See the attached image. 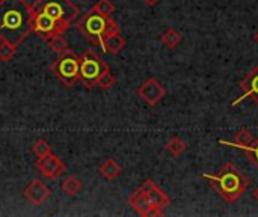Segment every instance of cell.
<instances>
[{
  "label": "cell",
  "mask_w": 258,
  "mask_h": 217,
  "mask_svg": "<svg viewBox=\"0 0 258 217\" xmlns=\"http://www.w3.org/2000/svg\"><path fill=\"white\" fill-rule=\"evenodd\" d=\"M254 136L251 134V131L248 128H240L236 134V140L234 142H224V140H219L221 145H227V147H237V148H245V147H249L252 145L254 142Z\"/></svg>",
  "instance_id": "14"
},
{
  "label": "cell",
  "mask_w": 258,
  "mask_h": 217,
  "mask_svg": "<svg viewBox=\"0 0 258 217\" xmlns=\"http://www.w3.org/2000/svg\"><path fill=\"white\" fill-rule=\"evenodd\" d=\"M77 27L85 35V38L98 45L101 44L104 36L119 32V26L115 20H112V17L101 15L94 8L80 15V18L77 20Z\"/></svg>",
  "instance_id": "4"
},
{
  "label": "cell",
  "mask_w": 258,
  "mask_h": 217,
  "mask_svg": "<svg viewBox=\"0 0 258 217\" xmlns=\"http://www.w3.org/2000/svg\"><path fill=\"white\" fill-rule=\"evenodd\" d=\"M145 196H147L148 202H150L153 207L165 208V207H168V205L171 204V198H169L160 187H157L156 184L151 187V190H150Z\"/></svg>",
  "instance_id": "13"
},
{
  "label": "cell",
  "mask_w": 258,
  "mask_h": 217,
  "mask_svg": "<svg viewBox=\"0 0 258 217\" xmlns=\"http://www.w3.org/2000/svg\"><path fill=\"white\" fill-rule=\"evenodd\" d=\"M23 195H24V198L30 204H33V205H42L51 196V190L47 187V184L42 180H33L24 189Z\"/></svg>",
  "instance_id": "9"
},
{
  "label": "cell",
  "mask_w": 258,
  "mask_h": 217,
  "mask_svg": "<svg viewBox=\"0 0 258 217\" xmlns=\"http://www.w3.org/2000/svg\"><path fill=\"white\" fill-rule=\"evenodd\" d=\"M138 95L150 106H156L157 103H160L165 95H166V89L165 86L157 82L156 79H148L147 82H144L139 89H138Z\"/></svg>",
  "instance_id": "8"
},
{
  "label": "cell",
  "mask_w": 258,
  "mask_h": 217,
  "mask_svg": "<svg viewBox=\"0 0 258 217\" xmlns=\"http://www.w3.org/2000/svg\"><path fill=\"white\" fill-rule=\"evenodd\" d=\"M50 69L67 88H73L80 79V57L68 48L57 56L50 65Z\"/></svg>",
  "instance_id": "5"
},
{
  "label": "cell",
  "mask_w": 258,
  "mask_h": 217,
  "mask_svg": "<svg viewBox=\"0 0 258 217\" xmlns=\"http://www.w3.org/2000/svg\"><path fill=\"white\" fill-rule=\"evenodd\" d=\"M165 148H166V151H168L171 156H174V157H178V156H181V154L186 151L187 145H186V142H184L181 137H178V136H174L171 140H168V142H166Z\"/></svg>",
  "instance_id": "17"
},
{
  "label": "cell",
  "mask_w": 258,
  "mask_h": 217,
  "mask_svg": "<svg viewBox=\"0 0 258 217\" xmlns=\"http://www.w3.org/2000/svg\"><path fill=\"white\" fill-rule=\"evenodd\" d=\"M181 39H183L181 33H180L178 30H175V29H168L165 33L160 35L162 44H163L165 47H168V48H175V47L181 42Z\"/></svg>",
  "instance_id": "16"
},
{
  "label": "cell",
  "mask_w": 258,
  "mask_h": 217,
  "mask_svg": "<svg viewBox=\"0 0 258 217\" xmlns=\"http://www.w3.org/2000/svg\"><path fill=\"white\" fill-rule=\"evenodd\" d=\"M92 8L97 12H100L101 15H106V17H110L115 12V9H116L115 3L112 0H98Z\"/></svg>",
  "instance_id": "22"
},
{
  "label": "cell",
  "mask_w": 258,
  "mask_h": 217,
  "mask_svg": "<svg viewBox=\"0 0 258 217\" xmlns=\"http://www.w3.org/2000/svg\"><path fill=\"white\" fill-rule=\"evenodd\" d=\"M128 205H130L138 214H141V216L144 217L150 216V211H151V208H153V205L148 202L147 196H145L139 189H136V190L128 196Z\"/></svg>",
  "instance_id": "12"
},
{
  "label": "cell",
  "mask_w": 258,
  "mask_h": 217,
  "mask_svg": "<svg viewBox=\"0 0 258 217\" xmlns=\"http://www.w3.org/2000/svg\"><path fill=\"white\" fill-rule=\"evenodd\" d=\"M125 38L121 35V32L113 33V35H107L103 38L100 47L104 53H110V54H118L124 50L125 47Z\"/></svg>",
  "instance_id": "11"
},
{
  "label": "cell",
  "mask_w": 258,
  "mask_h": 217,
  "mask_svg": "<svg viewBox=\"0 0 258 217\" xmlns=\"http://www.w3.org/2000/svg\"><path fill=\"white\" fill-rule=\"evenodd\" d=\"M32 153H33L38 159H41V157H45V156L51 154L53 151H51V147H50L45 140L39 139V140H36V142L32 145Z\"/></svg>",
  "instance_id": "23"
},
{
  "label": "cell",
  "mask_w": 258,
  "mask_h": 217,
  "mask_svg": "<svg viewBox=\"0 0 258 217\" xmlns=\"http://www.w3.org/2000/svg\"><path fill=\"white\" fill-rule=\"evenodd\" d=\"M48 45H50V48H51L57 56L68 50V42H67V39L63 38V35H56V36H53V38L48 41Z\"/></svg>",
  "instance_id": "20"
},
{
  "label": "cell",
  "mask_w": 258,
  "mask_h": 217,
  "mask_svg": "<svg viewBox=\"0 0 258 217\" xmlns=\"http://www.w3.org/2000/svg\"><path fill=\"white\" fill-rule=\"evenodd\" d=\"M246 154H249V157H251V162L255 165L258 168V139L257 140H254L252 142V145H249V147H245V148H242Z\"/></svg>",
  "instance_id": "24"
},
{
  "label": "cell",
  "mask_w": 258,
  "mask_h": 217,
  "mask_svg": "<svg viewBox=\"0 0 258 217\" xmlns=\"http://www.w3.org/2000/svg\"><path fill=\"white\" fill-rule=\"evenodd\" d=\"M62 190L68 195V196H76L80 190H82V181L77 178V177H67L63 181H62Z\"/></svg>",
  "instance_id": "18"
},
{
  "label": "cell",
  "mask_w": 258,
  "mask_h": 217,
  "mask_svg": "<svg viewBox=\"0 0 258 217\" xmlns=\"http://www.w3.org/2000/svg\"><path fill=\"white\" fill-rule=\"evenodd\" d=\"M107 62H104L95 51L89 50L80 57V82L86 89H94L98 83L100 74L103 73Z\"/></svg>",
  "instance_id": "6"
},
{
  "label": "cell",
  "mask_w": 258,
  "mask_h": 217,
  "mask_svg": "<svg viewBox=\"0 0 258 217\" xmlns=\"http://www.w3.org/2000/svg\"><path fill=\"white\" fill-rule=\"evenodd\" d=\"M254 198H255V201L258 202V187L255 189V192H254Z\"/></svg>",
  "instance_id": "26"
},
{
  "label": "cell",
  "mask_w": 258,
  "mask_h": 217,
  "mask_svg": "<svg viewBox=\"0 0 258 217\" xmlns=\"http://www.w3.org/2000/svg\"><path fill=\"white\" fill-rule=\"evenodd\" d=\"M100 174L103 178L112 181L115 178H118L122 174V168L113 160V159H107L101 166H100Z\"/></svg>",
  "instance_id": "15"
},
{
  "label": "cell",
  "mask_w": 258,
  "mask_h": 217,
  "mask_svg": "<svg viewBox=\"0 0 258 217\" xmlns=\"http://www.w3.org/2000/svg\"><path fill=\"white\" fill-rule=\"evenodd\" d=\"M30 33V5L24 0H0V41L18 47Z\"/></svg>",
  "instance_id": "2"
},
{
  "label": "cell",
  "mask_w": 258,
  "mask_h": 217,
  "mask_svg": "<svg viewBox=\"0 0 258 217\" xmlns=\"http://www.w3.org/2000/svg\"><path fill=\"white\" fill-rule=\"evenodd\" d=\"M240 89L243 91V95H242V98L234 101L233 106L240 104V101H243L248 97L252 98L254 103L258 106V65L240 82Z\"/></svg>",
  "instance_id": "10"
},
{
  "label": "cell",
  "mask_w": 258,
  "mask_h": 217,
  "mask_svg": "<svg viewBox=\"0 0 258 217\" xmlns=\"http://www.w3.org/2000/svg\"><path fill=\"white\" fill-rule=\"evenodd\" d=\"M254 39H255V42H257V44H258V32H257V33H255V36H254Z\"/></svg>",
  "instance_id": "27"
},
{
  "label": "cell",
  "mask_w": 258,
  "mask_h": 217,
  "mask_svg": "<svg viewBox=\"0 0 258 217\" xmlns=\"http://www.w3.org/2000/svg\"><path fill=\"white\" fill-rule=\"evenodd\" d=\"M144 2H145V3H147L148 6H156V5H157V3H159L160 0H144Z\"/></svg>",
  "instance_id": "25"
},
{
  "label": "cell",
  "mask_w": 258,
  "mask_h": 217,
  "mask_svg": "<svg viewBox=\"0 0 258 217\" xmlns=\"http://www.w3.org/2000/svg\"><path fill=\"white\" fill-rule=\"evenodd\" d=\"M30 9L32 32L44 41L63 35L80 14L71 0H35Z\"/></svg>",
  "instance_id": "1"
},
{
  "label": "cell",
  "mask_w": 258,
  "mask_h": 217,
  "mask_svg": "<svg viewBox=\"0 0 258 217\" xmlns=\"http://www.w3.org/2000/svg\"><path fill=\"white\" fill-rule=\"evenodd\" d=\"M35 168L47 180H57L67 171V165L53 153L45 157L38 159L35 162Z\"/></svg>",
  "instance_id": "7"
},
{
  "label": "cell",
  "mask_w": 258,
  "mask_h": 217,
  "mask_svg": "<svg viewBox=\"0 0 258 217\" xmlns=\"http://www.w3.org/2000/svg\"><path fill=\"white\" fill-rule=\"evenodd\" d=\"M15 54H17V45H12L6 41L0 42V60L9 62L12 60V57H15Z\"/></svg>",
  "instance_id": "21"
},
{
  "label": "cell",
  "mask_w": 258,
  "mask_h": 217,
  "mask_svg": "<svg viewBox=\"0 0 258 217\" xmlns=\"http://www.w3.org/2000/svg\"><path fill=\"white\" fill-rule=\"evenodd\" d=\"M203 178H206L209 181V184L227 202L237 201L249 186V180L233 163H227L219 171V174H216V175L204 174Z\"/></svg>",
  "instance_id": "3"
},
{
  "label": "cell",
  "mask_w": 258,
  "mask_h": 217,
  "mask_svg": "<svg viewBox=\"0 0 258 217\" xmlns=\"http://www.w3.org/2000/svg\"><path fill=\"white\" fill-rule=\"evenodd\" d=\"M113 85H115V77H113V74H112V71H110V66H109V63H107V65L104 66L103 73L100 74V79H98L97 86L101 88V89H110Z\"/></svg>",
  "instance_id": "19"
}]
</instances>
